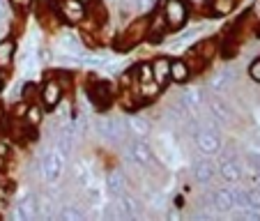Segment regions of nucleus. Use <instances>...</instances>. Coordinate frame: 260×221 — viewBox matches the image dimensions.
I'll list each match as a JSON object with an SVG mask.
<instances>
[{
	"label": "nucleus",
	"mask_w": 260,
	"mask_h": 221,
	"mask_svg": "<svg viewBox=\"0 0 260 221\" xmlns=\"http://www.w3.org/2000/svg\"><path fill=\"white\" fill-rule=\"evenodd\" d=\"M64 162H67V154H62L55 147L51 152L44 154V162H42V173H44V180L55 184V182L62 177V171H64Z\"/></svg>",
	"instance_id": "obj_1"
},
{
	"label": "nucleus",
	"mask_w": 260,
	"mask_h": 221,
	"mask_svg": "<svg viewBox=\"0 0 260 221\" xmlns=\"http://www.w3.org/2000/svg\"><path fill=\"white\" fill-rule=\"evenodd\" d=\"M187 16H189V10L182 0H166V3H164V19H166V23H168V30L182 28L184 21H187Z\"/></svg>",
	"instance_id": "obj_2"
},
{
	"label": "nucleus",
	"mask_w": 260,
	"mask_h": 221,
	"mask_svg": "<svg viewBox=\"0 0 260 221\" xmlns=\"http://www.w3.org/2000/svg\"><path fill=\"white\" fill-rule=\"evenodd\" d=\"M193 141H196L198 152L205 154V157H212V154H216L221 150V138H219V134L212 132V129H201V132H196Z\"/></svg>",
	"instance_id": "obj_3"
},
{
	"label": "nucleus",
	"mask_w": 260,
	"mask_h": 221,
	"mask_svg": "<svg viewBox=\"0 0 260 221\" xmlns=\"http://www.w3.org/2000/svg\"><path fill=\"white\" fill-rule=\"evenodd\" d=\"M99 134L108 143H122L124 136H127V124L118 118H108L104 122H99Z\"/></svg>",
	"instance_id": "obj_4"
},
{
	"label": "nucleus",
	"mask_w": 260,
	"mask_h": 221,
	"mask_svg": "<svg viewBox=\"0 0 260 221\" xmlns=\"http://www.w3.org/2000/svg\"><path fill=\"white\" fill-rule=\"evenodd\" d=\"M129 159H132L136 166H150L152 164V147L143 141V136L134 138L129 143Z\"/></svg>",
	"instance_id": "obj_5"
},
{
	"label": "nucleus",
	"mask_w": 260,
	"mask_h": 221,
	"mask_svg": "<svg viewBox=\"0 0 260 221\" xmlns=\"http://www.w3.org/2000/svg\"><path fill=\"white\" fill-rule=\"evenodd\" d=\"M37 214H40V203H37L35 194H28V196L12 210V219L14 221H32Z\"/></svg>",
	"instance_id": "obj_6"
},
{
	"label": "nucleus",
	"mask_w": 260,
	"mask_h": 221,
	"mask_svg": "<svg viewBox=\"0 0 260 221\" xmlns=\"http://www.w3.org/2000/svg\"><path fill=\"white\" fill-rule=\"evenodd\" d=\"M207 115H210V120L214 124H226L231 122V108H228L226 102H221L219 97L210 99V104H207Z\"/></svg>",
	"instance_id": "obj_7"
},
{
	"label": "nucleus",
	"mask_w": 260,
	"mask_h": 221,
	"mask_svg": "<svg viewBox=\"0 0 260 221\" xmlns=\"http://www.w3.org/2000/svg\"><path fill=\"white\" fill-rule=\"evenodd\" d=\"M60 10H62L64 19L72 23H79L85 19V5L81 0H60Z\"/></svg>",
	"instance_id": "obj_8"
},
{
	"label": "nucleus",
	"mask_w": 260,
	"mask_h": 221,
	"mask_svg": "<svg viewBox=\"0 0 260 221\" xmlns=\"http://www.w3.org/2000/svg\"><path fill=\"white\" fill-rule=\"evenodd\" d=\"M106 184H108V194L113 198H118V196H122L124 192H127V175H124L120 168H113V171L108 173V177H106Z\"/></svg>",
	"instance_id": "obj_9"
},
{
	"label": "nucleus",
	"mask_w": 260,
	"mask_h": 221,
	"mask_svg": "<svg viewBox=\"0 0 260 221\" xmlns=\"http://www.w3.org/2000/svg\"><path fill=\"white\" fill-rule=\"evenodd\" d=\"M219 173H221V177H223V182H228V184H233V182H240V177H242V164L237 162V159H233V157L221 159Z\"/></svg>",
	"instance_id": "obj_10"
},
{
	"label": "nucleus",
	"mask_w": 260,
	"mask_h": 221,
	"mask_svg": "<svg viewBox=\"0 0 260 221\" xmlns=\"http://www.w3.org/2000/svg\"><path fill=\"white\" fill-rule=\"evenodd\" d=\"M212 205H214L216 212H233L235 210V198H233V189L221 187L214 192L212 196Z\"/></svg>",
	"instance_id": "obj_11"
},
{
	"label": "nucleus",
	"mask_w": 260,
	"mask_h": 221,
	"mask_svg": "<svg viewBox=\"0 0 260 221\" xmlns=\"http://www.w3.org/2000/svg\"><path fill=\"white\" fill-rule=\"evenodd\" d=\"M191 171H193V177H196L198 184H207V182H212V177H214V164L207 157H201L193 162Z\"/></svg>",
	"instance_id": "obj_12"
},
{
	"label": "nucleus",
	"mask_w": 260,
	"mask_h": 221,
	"mask_svg": "<svg viewBox=\"0 0 260 221\" xmlns=\"http://www.w3.org/2000/svg\"><path fill=\"white\" fill-rule=\"evenodd\" d=\"M180 104H182V108H184L187 113H196L198 108L203 106V92L198 88H187L184 92H182Z\"/></svg>",
	"instance_id": "obj_13"
},
{
	"label": "nucleus",
	"mask_w": 260,
	"mask_h": 221,
	"mask_svg": "<svg viewBox=\"0 0 260 221\" xmlns=\"http://www.w3.org/2000/svg\"><path fill=\"white\" fill-rule=\"evenodd\" d=\"M138 210H141L138 201L134 196H129L127 192H124L122 196H118V214L122 216V219H134V216H138Z\"/></svg>",
	"instance_id": "obj_14"
},
{
	"label": "nucleus",
	"mask_w": 260,
	"mask_h": 221,
	"mask_svg": "<svg viewBox=\"0 0 260 221\" xmlns=\"http://www.w3.org/2000/svg\"><path fill=\"white\" fill-rule=\"evenodd\" d=\"M233 81H235V69H231V67L221 69L214 79L210 81V88H212V92H226L233 85Z\"/></svg>",
	"instance_id": "obj_15"
},
{
	"label": "nucleus",
	"mask_w": 260,
	"mask_h": 221,
	"mask_svg": "<svg viewBox=\"0 0 260 221\" xmlns=\"http://www.w3.org/2000/svg\"><path fill=\"white\" fill-rule=\"evenodd\" d=\"M42 99H44L46 108L58 106L60 99H62V85H60L58 81H49V83L44 85V90H42Z\"/></svg>",
	"instance_id": "obj_16"
},
{
	"label": "nucleus",
	"mask_w": 260,
	"mask_h": 221,
	"mask_svg": "<svg viewBox=\"0 0 260 221\" xmlns=\"http://www.w3.org/2000/svg\"><path fill=\"white\" fill-rule=\"evenodd\" d=\"M145 35H147V21L141 19L124 33V44L122 46H134L136 42H141V37H145Z\"/></svg>",
	"instance_id": "obj_17"
},
{
	"label": "nucleus",
	"mask_w": 260,
	"mask_h": 221,
	"mask_svg": "<svg viewBox=\"0 0 260 221\" xmlns=\"http://www.w3.org/2000/svg\"><path fill=\"white\" fill-rule=\"evenodd\" d=\"M168 79H171V62H168L166 58H157L152 62V81L164 85Z\"/></svg>",
	"instance_id": "obj_18"
},
{
	"label": "nucleus",
	"mask_w": 260,
	"mask_h": 221,
	"mask_svg": "<svg viewBox=\"0 0 260 221\" xmlns=\"http://www.w3.org/2000/svg\"><path fill=\"white\" fill-rule=\"evenodd\" d=\"M74 129L72 127H62L58 132V143H55V147H58L62 154H69L72 152V145H74Z\"/></svg>",
	"instance_id": "obj_19"
},
{
	"label": "nucleus",
	"mask_w": 260,
	"mask_h": 221,
	"mask_svg": "<svg viewBox=\"0 0 260 221\" xmlns=\"http://www.w3.org/2000/svg\"><path fill=\"white\" fill-rule=\"evenodd\" d=\"M124 124H127V132H134L136 136H145L150 132V122L145 118H141V115H129L124 120Z\"/></svg>",
	"instance_id": "obj_20"
},
{
	"label": "nucleus",
	"mask_w": 260,
	"mask_h": 221,
	"mask_svg": "<svg viewBox=\"0 0 260 221\" xmlns=\"http://www.w3.org/2000/svg\"><path fill=\"white\" fill-rule=\"evenodd\" d=\"M113 99V92H111V85L108 83H97L94 85V92H92V102L97 104L99 108L108 106V102Z\"/></svg>",
	"instance_id": "obj_21"
},
{
	"label": "nucleus",
	"mask_w": 260,
	"mask_h": 221,
	"mask_svg": "<svg viewBox=\"0 0 260 221\" xmlns=\"http://www.w3.org/2000/svg\"><path fill=\"white\" fill-rule=\"evenodd\" d=\"M171 79L175 83H184L189 79V65L184 60H173L171 62Z\"/></svg>",
	"instance_id": "obj_22"
},
{
	"label": "nucleus",
	"mask_w": 260,
	"mask_h": 221,
	"mask_svg": "<svg viewBox=\"0 0 260 221\" xmlns=\"http://www.w3.org/2000/svg\"><path fill=\"white\" fill-rule=\"evenodd\" d=\"M235 10V0H210V14L212 16H226Z\"/></svg>",
	"instance_id": "obj_23"
},
{
	"label": "nucleus",
	"mask_w": 260,
	"mask_h": 221,
	"mask_svg": "<svg viewBox=\"0 0 260 221\" xmlns=\"http://www.w3.org/2000/svg\"><path fill=\"white\" fill-rule=\"evenodd\" d=\"M14 58V40H3L0 42V69H7Z\"/></svg>",
	"instance_id": "obj_24"
},
{
	"label": "nucleus",
	"mask_w": 260,
	"mask_h": 221,
	"mask_svg": "<svg viewBox=\"0 0 260 221\" xmlns=\"http://www.w3.org/2000/svg\"><path fill=\"white\" fill-rule=\"evenodd\" d=\"M164 33H168V23H166L164 16H159V19H154V23H150V33H147V37H152L154 42H159Z\"/></svg>",
	"instance_id": "obj_25"
},
{
	"label": "nucleus",
	"mask_w": 260,
	"mask_h": 221,
	"mask_svg": "<svg viewBox=\"0 0 260 221\" xmlns=\"http://www.w3.org/2000/svg\"><path fill=\"white\" fill-rule=\"evenodd\" d=\"M60 219H62V221H83V219H85V214L79 210V207L64 205L62 210H60Z\"/></svg>",
	"instance_id": "obj_26"
},
{
	"label": "nucleus",
	"mask_w": 260,
	"mask_h": 221,
	"mask_svg": "<svg viewBox=\"0 0 260 221\" xmlns=\"http://www.w3.org/2000/svg\"><path fill=\"white\" fill-rule=\"evenodd\" d=\"M159 90H161V85L157 83V81H147V83H141V92L145 99H152L159 94Z\"/></svg>",
	"instance_id": "obj_27"
},
{
	"label": "nucleus",
	"mask_w": 260,
	"mask_h": 221,
	"mask_svg": "<svg viewBox=\"0 0 260 221\" xmlns=\"http://www.w3.org/2000/svg\"><path fill=\"white\" fill-rule=\"evenodd\" d=\"M136 76H138V81H141V83L152 81V65H147V62L138 65V67H136Z\"/></svg>",
	"instance_id": "obj_28"
},
{
	"label": "nucleus",
	"mask_w": 260,
	"mask_h": 221,
	"mask_svg": "<svg viewBox=\"0 0 260 221\" xmlns=\"http://www.w3.org/2000/svg\"><path fill=\"white\" fill-rule=\"evenodd\" d=\"M244 207H255V210H260V187L246 192V205Z\"/></svg>",
	"instance_id": "obj_29"
},
{
	"label": "nucleus",
	"mask_w": 260,
	"mask_h": 221,
	"mask_svg": "<svg viewBox=\"0 0 260 221\" xmlns=\"http://www.w3.org/2000/svg\"><path fill=\"white\" fill-rule=\"evenodd\" d=\"M249 164H251V171H253V180L255 184L260 187V154H249Z\"/></svg>",
	"instance_id": "obj_30"
},
{
	"label": "nucleus",
	"mask_w": 260,
	"mask_h": 221,
	"mask_svg": "<svg viewBox=\"0 0 260 221\" xmlns=\"http://www.w3.org/2000/svg\"><path fill=\"white\" fill-rule=\"evenodd\" d=\"M198 53H203L201 55V58H212V55H214V51H216V44H214V42H207V44H205V42H203V44H198Z\"/></svg>",
	"instance_id": "obj_31"
},
{
	"label": "nucleus",
	"mask_w": 260,
	"mask_h": 221,
	"mask_svg": "<svg viewBox=\"0 0 260 221\" xmlns=\"http://www.w3.org/2000/svg\"><path fill=\"white\" fill-rule=\"evenodd\" d=\"M25 118H28L30 124H40L42 120V111L37 106H28V111H25Z\"/></svg>",
	"instance_id": "obj_32"
},
{
	"label": "nucleus",
	"mask_w": 260,
	"mask_h": 221,
	"mask_svg": "<svg viewBox=\"0 0 260 221\" xmlns=\"http://www.w3.org/2000/svg\"><path fill=\"white\" fill-rule=\"evenodd\" d=\"M249 76H251L253 81H258V83H260V58H255L253 62L249 65Z\"/></svg>",
	"instance_id": "obj_33"
},
{
	"label": "nucleus",
	"mask_w": 260,
	"mask_h": 221,
	"mask_svg": "<svg viewBox=\"0 0 260 221\" xmlns=\"http://www.w3.org/2000/svg\"><path fill=\"white\" fill-rule=\"evenodd\" d=\"M30 3H32V0H12V5L21 7V10H25V7H30Z\"/></svg>",
	"instance_id": "obj_34"
},
{
	"label": "nucleus",
	"mask_w": 260,
	"mask_h": 221,
	"mask_svg": "<svg viewBox=\"0 0 260 221\" xmlns=\"http://www.w3.org/2000/svg\"><path fill=\"white\" fill-rule=\"evenodd\" d=\"M251 14H253L255 19L260 21V0H255V3H253V7H251Z\"/></svg>",
	"instance_id": "obj_35"
},
{
	"label": "nucleus",
	"mask_w": 260,
	"mask_h": 221,
	"mask_svg": "<svg viewBox=\"0 0 260 221\" xmlns=\"http://www.w3.org/2000/svg\"><path fill=\"white\" fill-rule=\"evenodd\" d=\"M138 5H141V10H150V7L154 5V0H141Z\"/></svg>",
	"instance_id": "obj_36"
},
{
	"label": "nucleus",
	"mask_w": 260,
	"mask_h": 221,
	"mask_svg": "<svg viewBox=\"0 0 260 221\" xmlns=\"http://www.w3.org/2000/svg\"><path fill=\"white\" fill-rule=\"evenodd\" d=\"M3 14H5V3L0 0V19H3Z\"/></svg>",
	"instance_id": "obj_37"
},
{
	"label": "nucleus",
	"mask_w": 260,
	"mask_h": 221,
	"mask_svg": "<svg viewBox=\"0 0 260 221\" xmlns=\"http://www.w3.org/2000/svg\"><path fill=\"white\" fill-rule=\"evenodd\" d=\"M0 92H3V74H0Z\"/></svg>",
	"instance_id": "obj_38"
},
{
	"label": "nucleus",
	"mask_w": 260,
	"mask_h": 221,
	"mask_svg": "<svg viewBox=\"0 0 260 221\" xmlns=\"http://www.w3.org/2000/svg\"><path fill=\"white\" fill-rule=\"evenodd\" d=\"M0 122H3V106H0Z\"/></svg>",
	"instance_id": "obj_39"
},
{
	"label": "nucleus",
	"mask_w": 260,
	"mask_h": 221,
	"mask_svg": "<svg viewBox=\"0 0 260 221\" xmlns=\"http://www.w3.org/2000/svg\"><path fill=\"white\" fill-rule=\"evenodd\" d=\"M42 3H46V0H42Z\"/></svg>",
	"instance_id": "obj_40"
}]
</instances>
